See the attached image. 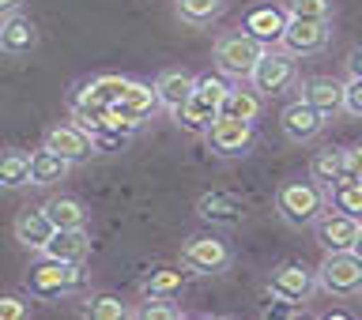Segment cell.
<instances>
[{
	"mask_svg": "<svg viewBox=\"0 0 362 320\" xmlns=\"http://www.w3.org/2000/svg\"><path fill=\"white\" fill-rule=\"evenodd\" d=\"M325 208H328L325 185H317L313 177L310 181H287L276 192V211L287 226H313Z\"/></svg>",
	"mask_w": 362,
	"mask_h": 320,
	"instance_id": "obj_1",
	"label": "cell"
},
{
	"mask_svg": "<svg viewBox=\"0 0 362 320\" xmlns=\"http://www.w3.org/2000/svg\"><path fill=\"white\" fill-rule=\"evenodd\" d=\"M317 287L332 298H358L362 294V256L355 249H339V253H325L321 268H317Z\"/></svg>",
	"mask_w": 362,
	"mask_h": 320,
	"instance_id": "obj_2",
	"label": "cell"
},
{
	"mask_svg": "<svg viewBox=\"0 0 362 320\" xmlns=\"http://www.w3.org/2000/svg\"><path fill=\"white\" fill-rule=\"evenodd\" d=\"M264 49L268 45L257 42L249 30H230V34H219V42H215V64L230 79H249Z\"/></svg>",
	"mask_w": 362,
	"mask_h": 320,
	"instance_id": "obj_3",
	"label": "cell"
},
{
	"mask_svg": "<svg viewBox=\"0 0 362 320\" xmlns=\"http://www.w3.org/2000/svg\"><path fill=\"white\" fill-rule=\"evenodd\" d=\"M83 283H87L83 264H64V260H49V256H45V264L30 268L27 290L34 294V298H42V302H53V298H64V294L83 290Z\"/></svg>",
	"mask_w": 362,
	"mask_h": 320,
	"instance_id": "obj_4",
	"label": "cell"
},
{
	"mask_svg": "<svg viewBox=\"0 0 362 320\" xmlns=\"http://www.w3.org/2000/svg\"><path fill=\"white\" fill-rule=\"evenodd\" d=\"M249 83H253L260 95H287V90L298 83V64H294V53L287 49H264V57L257 61L253 76H249Z\"/></svg>",
	"mask_w": 362,
	"mask_h": 320,
	"instance_id": "obj_5",
	"label": "cell"
},
{
	"mask_svg": "<svg viewBox=\"0 0 362 320\" xmlns=\"http://www.w3.org/2000/svg\"><path fill=\"white\" fill-rule=\"evenodd\" d=\"M230 245L219 242L211 234H197L189 237L185 249H181V268L192 271V275H219V271L230 268Z\"/></svg>",
	"mask_w": 362,
	"mask_h": 320,
	"instance_id": "obj_6",
	"label": "cell"
},
{
	"mask_svg": "<svg viewBox=\"0 0 362 320\" xmlns=\"http://www.w3.org/2000/svg\"><path fill=\"white\" fill-rule=\"evenodd\" d=\"M268 290L279 302H305L317 290V268L302 264V260H287V264H279L272 271Z\"/></svg>",
	"mask_w": 362,
	"mask_h": 320,
	"instance_id": "obj_7",
	"label": "cell"
},
{
	"mask_svg": "<svg viewBox=\"0 0 362 320\" xmlns=\"http://www.w3.org/2000/svg\"><path fill=\"white\" fill-rule=\"evenodd\" d=\"M204 136H208V147H211L215 155L238 158V155H245L249 147H253V121H238V117L219 113Z\"/></svg>",
	"mask_w": 362,
	"mask_h": 320,
	"instance_id": "obj_8",
	"label": "cell"
},
{
	"mask_svg": "<svg viewBox=\"0 0 362 320\" xmlns=\"http://www.w3.org/2000/svg\"><path fill=\"white\" fill-rule=\"evenodd\" d=\"M358 223L355 215L347 211H336V208H325L317 215V242H321L325 253H339V249H355V237H358Z\"/></svg>",
	"mask_w": 362,
	"mask_h": 320,
	"instance_id": "obj_9",
	"label": "cell"
},
{
	"mask_svg": "<svg viewBox=\"0 0 362 320\" xmlns=\"http://www.w3.org/2000/svg\"><path fill=\"white\" fill-rule=\"evenodd\" d=\"M279 45H283L287 53H294V57H313V53H321L325 45H328V23L291 16L287 27H283Z\"/></svg>",
	"mask_w": 362,
	"mask_h": 320,
	"instance_id": "obj_10",
	"label": "cell"
},
{
	"mask_svg": "<svg viewBox=\"0 0 362 320\" xmlns=\"http://www.w3.org/2000/svg\"><path fill=\"white\" fill-rule=\"evenodd\" d=\"M325 121H328L325 113H317L305 98L291 102V106L279 113L283 136H287V140H294V143H310V140H317V136H321V129H325Z\"/></svg>",
	"mask_w": 362,
	"mask_h": 320,
	"instance_id": "obj_11",
	"label": "cell"
},
{
	"mask_svg": "<svg viewBox=\"0 0 362 320\" xmlns=\"http://www.w3.org/2000/svg\"><path fill=\"white\" fill-rule=\"evenodd\" d=\"M45 147H49V151H57L61 158H68V162H83V158L98 155V151H95V140H90V132H83L79 124H57V129H49V136H45Z\"/></svg>",
	"mask_w": 362,
	"mask_h": 320,
	"instance_id": "obj_12",
	"label": "cell"
},
{
	"mask_svg": "<svg viewBox=\"0 0 362 320\" xmlns=\"http://www.w3.org/2000/svg\"><path fill=\"white\" fill-rule=\"evenodd\" d=\"M302 98L310 102L317 113H325V117H336L339 109H344V83L332 76H310L302 83Z\"/></svg>",
	"mask_w": 362,
	"mask_h": 320,
	"instance_id": "obj_13",
	"label": "cell"
},
{
	"mask_svg": "<svg viewBox=\"0 0 362 320\" xmlns=\"http://www.w3.org/2000/svg\"><path fill=\"white\" fill-rule=\"evenodd\" d=\"M260 109H264V95L249 79H238V87H226V95L219 102V113L238 117V121H257Z\"/></svg>",
	"mask_w": 362,
	"mask_h": 320,
	"instance_id": "obj_14",
	"label": "cell"
},
{
	"mask_svg": "<svg viewBox=\"0 0 362 320\" xmlns=\"http://www.w3.org/2000/svg\"><path fill=\"white\" fill-rule=\"evenodd\" d=\"M215 117H219V102L208 98V95H200L197 87H192V95L174 109V121H177L185 132H208Z\"/></svg>",
	"mask_w": 362,
	"mask_h": 320,
	"instance_id": "obj_15",
	"label": "cell"
},
{
	"mask_svg": "<svg viewBox=\"0 0 362 320\" xmlns=\"http://www.w3.org/2000/svg\"><path fill=\"white\" fill-rule=\"evenodd\" d=\"M42 253L49 260H64V264H83L90 253V237L83 226H76V230H53Z\"/></svg>",
	"mask_w": 362,
	"mask_h": 320,
	"instance_id": "obj_16",
	"label": "cell"
},
{
	"mask_svg": "<svg viewBox=\"0 0 362 320\" xmlns=\"http://www.w3.org/2000/svg\"><path fill=\"white\" fill-rule=\"evenodd\" d=\"M16 242L23 249H34V253H42L45 242H49V234H53V223H49V215H45L42 208H27V211H19L16 215Z\"/></svg>",
	"mask_w": 362,
	"mask_h": 320,
	"instance_id": "obj_17",
	"label": "cell"
},
{
	"mask_svg": "<svg viewBox=\"0 0 362 320\" xmlns=\"http://www.w3.org/2000/svg\"><path fill=\"white\" fill-rule=\"evenodd\" d=\"M287 19H291V11H283V8H276V4H260V8H253V11L245 16V27H242V30H249L257 42L272 45V42L283 38Z\"/></svg>",
	"mask_w": 362,
	"mask_h": 320,
	"instance_id": "obj_18",
	"label": "cell"
},
{
	"mask_svg": "<svg viewBox=\"0 0 362 320\" xmlns=\"http://www.w3.org/2000/svg\"><path fill=\"white\" fill-rule=\"evenodd\" d=\"M34 45H38V27L27 16H19V11L4 16V23H0V49L19 57V53H30Z\"/></svg>",
	"mask_w": 362,
	"mask_h": 320,
	"instance_id": "obj_19",
	"label": "cell"
},
{
	"mask_svg": "<svg viewBox=\"0 0 362 320\" xmlns=\"http://www.w3.org/2000/svg\"><path fill=\"white\" fill-rule=\"evenodd\" d=\"M197 215H200V219H208V223L234 226V223L245 219V203L238 196H230V192H204V196L197 200Z\"/></svg>",
	"mask_w": 362,
	"mask_h": 320,
	"instance_id": "obj_20",
	"label": "cell"
},
{
	"mask_svg": "<svg viewBox=\"0 0 362 320\" xmlns=\"http://www.w3.org/2000/svg\"><path fill=\"white\" fill-rule=\"evenodd\" d=\"M68 158H61L57 151H49V147H38V151L30 155V185H57V181H64L68 177Z\"/></svg>",
	"mask_w": 362,
	"mask_h": 320,
	"instance_id": "obj_21",
	"label": "cell"
},
{
	"mask_svg": "<svg viewBox=\"0 0 362 320\" xmlns=\"http://www.w3.org/2000/svg\"><path fill=\"white\" fill-rule=\"evenodd\" d=\"M42 211L49 215L53 230H76V226H87V208L76 196H49L42 203Z\"/></svg>",
	"mask_w": 362,
	"mask_h": 320,
	"instance_id": "obj_22",
	"label": "cell"
},
{
	"mask_svg": "<svg viewBox=\"0 0 362 320\" xmlns=\"http://www.w3.org/2000/svg\"><path fill=\"white\" fill-rule=\"evenodd\" d=\"M192 87H197V79L185 76V72H163L155 79V95H158V106H166L170 113H174L181 102H185L192 95Z\"/></svg>",
	"mask_w": 362,
	"mask_h": 320,
	"instance_id": "obj_23",
	"label": "cell"
},
{
	"mask_svg": "<svg viewBox=\"0 0 362 320\" xmlns=\"http://www.w3.org/2000/svg\"><path fill=\"white\" fill-rule=\"evenodd\" d=\"M310 177L317 185H336L339 177H347V151H339V147H328V151H317L313 162H310Z\"/></svg>",
	"mask_w": 362,
	"mask_h": 320,
	"instance_id": "obj_24",
	"label": "cell"
},
{
	"mask_svg": "<svg viewBox=\"0 0 362 320\" xmlns=\"http://www.w3.org/2000/svg\"><path fill=\"white\" fill-rule=\"evenodd\" d=\"M30 185V155L27 151H0V189H23Z\"/></svg>",
	"mask_w": 362,
	"mask_h": 320,
	"instance_id": "obj_25",
	"label": "cell"
},
{
	"mask_svg": "<svg viewBox=\"0 0 362 320\" xmlns=\"http://www.w3.org/2000/svg\"><path fill=\"white\" fill-rule=\"evenodd\" d=\"M328 203L336 211H347L362 219V181L358 177H339L336 185H328Z\"/></svg>",
	"mask_w": 362,
	"mask_h": 320,
	"instance_id": "obj_26",
	"label": "cell"
},
{
	"mask_svg": "<svg viewBox=\"0 0 362 320\" xmlns=\"http://www.w3.org/2000/svg\"><path fill=\"white\" fill-rule=\"evenodd\" d=\"M181 287H185V271L177 268H158L151 271V275L144 279V298H174V294H181Z\"/></svg>",
	"mask_w": 362,
	"mask_h": 320,
	"instance_id": "obj_27",
	"label": "cell"
},
{
	"mask_svg": "<svg viewBox=\"0 0 362 320\" xmlns=\"http://www.w3.org/2000/svg\"><path fill=\"white\" fill-rule=\"evenodd\" d=\"M226 0H177V16L192 23V27H208L223 16Z\"/></svg>",
	"mask_w": 362,
	"mask_h": 320,
	"instance_id": "obj_28",
	"label": "cell"
},
{
	"mask_svg": "<svg viewBox=\"0 0 362 320\" xmlns=\"http://www.w3.org/2000/svg\"><path fill=\"white\" fill-rule=\"evenodd\" d=\"M136 83V79H124V76H95L87 83V90L95 98H102L106 106H113V102H121L124 95H129V87Z\"/></svg>",
	"mask_w": 362,
	"mask_h": 320,
	"instance_id": "obj_29",
	"label": "cell"
},
{
	"mask_svg": "<svg viewBox=\"0 0 362 320\" xmlns=\"http://www.w3.org/2000/svg\"><path fill=\"white\" fill-rule=\"evenodd\" d=\"M287 11H291V16H298V19H321V23H328V19H332V11H336V4H332V0H287Z\"/></svg>",
	"mask_w": 362,
	"mask_h": 320,
	"instance_id": "obj_30",
	"label": "cell"
},
{
	"mask_svg": "<svg viewBox=\"0 0 362 320\" xmlns=\"http://www.w3.org/2000/svg\"><path fill=\"white\" fill-rule=\"evenodd\" d=\"M132 316L140 320H181V309L170 298H147L144 305H136Z\"/></svg>",
	"mask_w": 362,
	"mask_h": 320,
	"instance_id": "obj_31",
	"label": "cell"
},
{
	"mask_svg": "<svg viewBox=\"0 0 362 320\" xmlns=\"http://www.w3.org/2000/svg\"><path fill=\"white\" fill-rule=\"evenodd\" d=\"M90 316L95 320H124L129 316V305L121 298H113V294H98V298H90Z\"/></svg>",
	"mask_w": 362,
	"mask_h": 320,
	"instance_id": "obj_32",
	"label": "cell"
},
{
	"mask_svg": "<svg viewBox=\"0 0 362 320\" xmlns=\"http://www.w3.org/2000/svg\"><path fill=\"white\" fill-rule=\"evenodd\" d=\"M344 109L351 117H362V76H351L344 83Z\"/></svg>",
	"mask_w": 362,
	"mask_h": 320,
	"instance_id": "obj_33",
	"label": "cell"
},
{
	"mask_svg": "<svg viewBox=\"0 0 362 320\" xmlns=\"http://www.w3.org/2000/svg\"><path fill=\"white\" fill-rule=\"evenodd\" d=\"M27 316V302L11 298V294H0V320H23Z\"/></svg>",
	"mask_w": 362,
	"mask_h": 320,
	"instance_id": "obj_34",
	"label": "cell"
},
{
	"mask_svg": "<svg viewBox=\"0 0 362 320\" xmlns=\"http://www.w3.org/2000/svg\"><path fill=\"white\" fill-rule=\"evenodd\" d=\"M347 177H358L362 181V143L358 147H347Z\"/></svg>",
	"mask_w": 362,
	"mask_h": 320,
	"instance_id": "obj_35",
	"label": "cell"
},
{
	"mask_svg": "<svg viewBox=\"0 0 362 320\" xmlns=\"http://www.w3.org/2000/svg\"><path fill=\"white\" fill-rule=\"evenodd\" d=\"M23 8V0H0V19L11 16V11H19Z\"/></svg>",
	"mask_w": 362,
	"mask_h": 320,
	"instance_id": "obj_36",
	"label": "cell"
},
{
	"mask_svg": "<svg viewBox=\"0 0 362 320\" xmlns=\"http://www.w3.org/2000/svg\"><path fill=\"white\" fill-rule=\"evenodd\" d=\"M347 68H351V76H362V49H355V53H351Z\"/></svg>",
	"mask_w": 362,
	"mask_h": 320,
	"instance_id": "obj_37",
	"label": "cell"
},
{
	"mask_svg": "<svg viewBox=\"0 0 362 320\" xmlns=\"http://www.w3.org/2000/svg\"><path fill=\"white\" fill-rule=\"evenodd\" d=\"M355 253L362 256V223H358V237H355Z\"/></svg>",
	"mask_w": 362,
	"mask_h": 320,
	"instance_id": "obj_38",
	"label": "cell"
},
{
	"mask_svg": "<svg viewBox=\"0 0 362 320\" xmlns=\"http://www.w3.org/2000/svg\"><path fill=\"white\" fill-rule=\"evenodd\" d=\"M358 298H362V294H358Z\"/></svg>",
	"mask_w": 362,
	"mask_h": 320,
	"instance_id": "obj_39",
	"label": "cell"
}]
</instances>
